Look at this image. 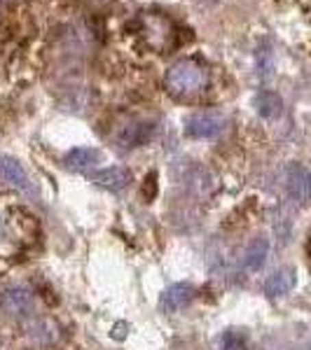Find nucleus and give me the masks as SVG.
I'll list each match as a JSON object with an SVG mask.
<instances>
[{
	"mask_svg": "<svg viewBox=\"0 0 311 350\" xmlns=\"http://www.w3.org/2000/svg\"><path fill=\"white\" fill-rule=\"evenodd\" d=\"M192 299H195V287H192L190 283L171 285L162 295V308L166 310V313H176V310L188 306Z\"/></svg>",
	"mask_w": 311,
	"mask_h": 350,
	"instance_id": "obj_9",
	"label": "nucleus"
},
{
	"mask_svg": "<svg viewBox=\"0 0 311 350\" xmlns=\"http://www.w3.org/2000/svg\"><path fill=\"white\" fill-rule=\"evenodd\" d=\"M0 308L8 315L10 320H16V323H26L36 315L38 304L33 292H28L26 287H8L0 295Z\"/></svg>",
	"mask_w": 311,
	"mask_h": 350,
	"instance_id": "obj_2",
	"label": "nucleus"
},
{
	"mask_svg": "<svg viewBox=\"0 0 311 350\" xmlns=\"http://www.w3.org/2000/svg\"><path fill=\"white\" fill-rule=\"evenodd\" d=\"M164 84H166L169 94L178 96V98H183V96H195L208 87V70L192 59L176 61V64L169 68Z\"/></svg>",
	"mask_w": 311,
	"mask_h": 350,
	"instance_id": "obj_1",
	"label": "nucleus"
},
{
	"mask_svg": "<svg viewBox=\"0 0 311 350\" xmlns=\"http://www.w3.org/2000/svg\"><path fill=\"white\" fill-rule=\"evenodd\" d=\"M21 239V222L12 215H0V245L3 243H19Z\"/></svg>",
	"mask_w": 311,
	"mask_h": 350,
	"instance_id": "obj_14",
	"label": "nucleus"
},
{
	"mask_svg": "<svg viewBox=\"0 0 311 350\" xmlns=\"http://www.w3.org/2000/svg\"><path fill=\"white\" fill-rule=\"evenodd\" d=\"M286 187L295 203L311 201V171L302 163H290L286 171Z\"/></svg>",
	"mask_w": 311,
	"mask_h": 350,
	"instance_id": "obj_6",
	"label": "nucleus"
},
{
	"mask_svg": "<svg viewBox=\"0 0 311 350\" xmlns=\"http://www.w3.org/2000/svg\"><path fill=\"white\" fill-rule=\"evenodd\" d=\"M99 150L92 148H75L66 154V166L73 168V171H87L92 168L96 161H99Z\"/></svg>",
	"mask_w": 311,
	"mask_h": 350,
	"instance_id": "obj_13",
	"label": "nucleus"
},
{
	"mask_svg": "<svg viewBox=\"0 0 311 350\" xmlns=\"http://www.w3.org/2000/svg\"><path fill=\"white\" fill-rule=\"evenodd\" d=\"M0 175H3L10 185H14L19 191H24V194H28V196L36 194V191H33V185H31V178L26 175L24 166H21L16 159H12V157H0Z\"/></svg>",
	"mask_w": 311,
	"mask_h": 350,
	"instance_id": "obj_7",
	"label": "nucleus"
},
{
	"mask_svg": "<svg viewBox=\"0 0 311 350\" xmlns=\"http://www.w3.org/2000/svg\"><path fill=\"white\" fill-rule=\"evenodd\" d=\"M253 105H256L260 117H264V120H274V117L281 115L284 100H281V96L274 94V92H260L256 96V100H253Z\"/></svg>",
	"mask_w": 311,
	"mask_h": 350,
	"instance_id": "obj_12",
	"label": "nucleus"
},
{
	"mask_svg": "<svg viewBox=\"0 0 311 350\" xmlns=\"http://www.w3.org/2000/svg\"><path fill=\"white\" fill-rule=\"evenodd\" d=\"M0 3H10V0H0Z\"/></svg>",
	"mask_w": 311,
	"mask_h": 350,
	"instance_id": "obj_17",
	"label": "nucleus"
},
{
	"mask_svg": "<svg viewBox=\"0 0 311 350\" xmlns=\"http://www.w3.org/2000/svg\"><path fill=\"white\" fill-rule=\"evenodd\" d=\"M122 329H127V325H122V323H120V325L115 327V334H112V336H115V338H124V332H122Z\"/></svg>",
	"mask_w": 311,
	"mask_h": 350,
	"instance_id": "obj_16",
	"label": "nucleus"
},
{
	"mask_svg": "<svg viewBox=\"0 0 311 350\" xmlns=\"http://www.w3.org/2000/svg\"><path fill=\"white\" fill-rule=\"evenodd\" d=\"M267 252H269L267 239H262V236H260V239H253L244 252V267L248 271H260V267L264 264V259H267Z\"/></svg>",
	"mask_w": 311,
	"mask_h": 350,
	"instance_id": "obj_11",
	"label": "nucleus"
},
{
	"mask_svg": "<svg viewBox=\"0 0 311 350\" xmlns=\"http://www.w3.org/2000/svg\"><path fill=\"white\" fill-rule=\"evenodd\" d=\"M92 180L103 189L120 191V189L127 187L129 171H127V168H122V166H108V168H101V171L92 173Z\"/></svg>",
	"mask_w": 311,
	"mask_h": 350,
	"instance_id": "obj_10",
	"label": "nucleus"
},
{
	"mask_svg": "<svg viewBox=\"0 0 311 350\" xmlns=\"http://www.w3.org/2000/svg\"><path fill=\"white\" fill-rule=\"evenodd\" d=\"M223 348L225 350H248L246 348V338L239 334V332H227L223 336Z\"/></svg>",
	"mask_w": 311,
	"mask_h": 350,
	"instance_id": "obj_15",
	"label": "nucleus"
},
{
	"mask_svg": "<svg viewBox=\"0 0 311 350\" xmlns=\"http://www.w3.org/2000/svg\"><path fill=\"white\" fill-rule=\"evenodd\" d=\"M140 26H143L145 42H148L152 49L162 52V49H166L169 44H171L173 26L169 19H164L160 14H145L143 19H140Z\"/></svg>",
	"mask_w": 311,
	"mask_h": 350,
	"instance_id": "obj_4",
	"label": "nucleus"
},
{
	"mask_svg": "<svg viewBox=\"0 0 311 350\" xmlns=\"http://www.w3.org/2000/svg\"><path fill=\"white\" fill-rule=\"evenodd\" d=\"M225 129V115L218 110H208V112H197L185 122V133L190 138L197 140H211L218 138Z\"/></svg>",
	"mask_w": 311,
	"mask_h": 350,
	"instance_id": "obj_3",
	"label": "nucleus"
},
{
	"mask_svg": "<svg viewBox=\"0 0 311 350\" xmlns=\"http://www.w3.org/2000/svg\"><path fill=\"white\" fill-rule=\"evenodd\" d=\"M152 133H155V126H152L150 122L129 117L127 122L120 124V126L115 129L112 138H115L122 148H138V145L148 143V140L152 138Z\"/></svg>",
	"mask_w": 311,
	"mask_h": 350,
	"instance_id": "obj_5",
	"label": "nucleus"
},
{
	"mask_svg": "<svg viewBox=\"0 0 311 350\" xmlns=\"http://www.w3.org/2000/svg\"><path fill=\"white\" fill-rule=\"evenodd\" d=\"M297 285V271L293 267L288 269H279L264 280V295L267 297H284L293 287Z\"/></svg>",
	"mask_w": 311,
	"mask_h": 350,
	"instance_id": "obj_8",
	"label": "nucleus"
}]
</instances>
